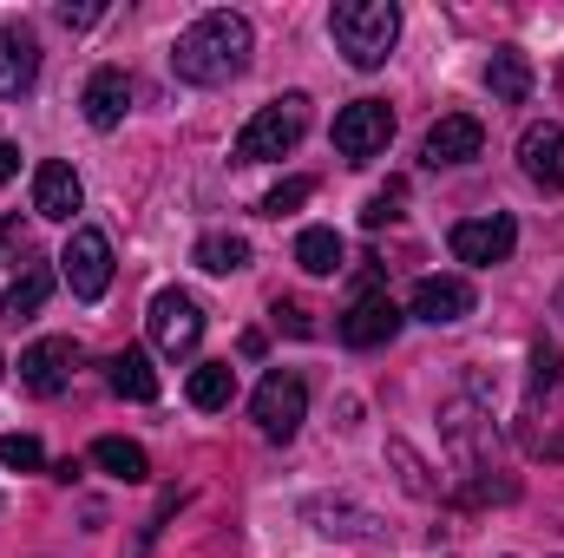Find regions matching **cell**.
I'll use <instances>...</instances> for the list:
<instances>
[{"label":"cell","mask_w":564,"mask_h":558,"mask_svg":"<svg viewBox=\"0 0 564 558\" xmlns=\"http://www.w3.org/2000/svg\"><path fill=\"white\" fill-rule=\"evenodd\" d=\"M250 53H257L250 20L217 7V13H197V20L177 33V46H171V73H177L184 86H230V79L250 73Z\"/></svg>","instance_id":"obj_1"},{"label":"cell","mask_w":564,"mask_h":558,"mask_svg":"<svg viewBox=\"0 0 564 558\" xmlns=\"http://www.w3.org/2000/svg\"><path fill=\"white\" fill-rule=\"evenodd\" d=\"M328 33L355 73H375V66H388V53L401 40V7L394 0H341L328 13Z\"/></svg>","instance_id":"obj_2"},{"label":"cell","mask_w":564,"mask_h":558,"mask_svg":"<svg viewBox=\"0 0 564 558\" xmlns=\"http://www.w3.org/2000/svg\"><path fill=\"white\" fill-rule=\"evenodd\" d=\"M302 132H308V93H282L237 132L230 151H237V164H270V158H289L302 144Z\"/></svg>","instance_id":"obj_3"},{"label":"cell","mask_w":564,"mask_h":558,"mask_svg":"<svg viewBox=\"0 0 564 558\" xmlns=\"http://www.w3.org/2000/svg\"><path fill=\"white\" fill-rule=\"evenodd\" d=\"M335 335H341L348 348H388V342L401 335V309H394V296L381 289V270H361V296L341 309Z\"/></svg>","instance_id":"obj_4"},{"label":"cell","mask_w":564,"mask_h":558,"mask_svg":"<svg viewBox=\"0 0 564 558\" xmlns=\"http://www.w3.org/2000/svg\"><path fill=\"white\" fill-rule=\"evenodd\" d=\"M250 420L263 440H295V427L308 420V382L295 368H270L250 395Z\"/></svg>","instance_id":"obj_5"},{"label":"cell","mask_w":564,"mask_h":558,"mask_svg":"<svg viewBox=\"0 0 564 558\" xmlns=\"http://www.w3.org/2000/svg\"><path fill=\"white\" fill-rule=\"evenodd\" d=\"M144 329H151V348H158V355L184 362V355H197V342H204V309H197V296H184V289H158Z\"/></svg>","instance_id":"obj_6"},{"label":"cell","mask_w":564,"mask_h":558,"mask_svg":"<svg viewBox=\"0 0 564 558\" xmlns=\"http://www.w3.org/2000/svg\"><path fill=\"white\" fill-rule=\"evenodd\" d=\"M59 277H66V289H73L79 302H99V296L112 289V237L93 230V224H79V230L66 237V250H59Z\"/></svg>","instance_id":"obj_7"},{"label":"cell","mask_w":564,"mask_h":558,"mask_svg":"<svg viewBox=\"0 0 564 558\" xmlns=\"http://www.w3.org/2000/svg\"><path fill=\"white\" fill-rule=\"evenodd\" d=\"M388 139H394V106H388V99H355V106L335 112V151H341L348 164L381 158Z\"/></svg>","instance_id":"obj_8"},{"label":"cell","mask_w":564,"mask_h":558,"mask_svg":"<svg viewBox=\"0 0 564 558\" xmlns=\"http://www.w3.org/2000/svg\"><path fill=\"white\" fill-rule=\"evenodd\" d=\"M453 257L459 264H473V270H492V264H506L512 250H519V224L506 217V211H492V217H466V224H453Z\"/></svg>","instance_id":"obj_9"},{"label":"cell","mask_w":564,"mask_h":558,"mask_svg":"<svg viewBox=\"0 0 564 558\" xmlns=\"http://www.w3.org/2000/svg\"><path fill=\"white\" fill-rule=\"evenodd\" d=\"M73 368H79V342H73V335H46V342H33V348L20 355V388L40 395V401H53V395L73 382Z\"/></svg>","instance_id":"obj_10"},{"label":"cell","mask_w":564,"mask_h":558,"mask_svg":"<svg viewBox=\"0 0 564 558\" xmlns=\"http://www.w3.org/2000/svg\"><path fill=\"white\" fill-rule=\"evenodd\" d=\"M486 151V126L473 119V112H446V119H433L421 139V158L440 171V164H473Z\"/></svg>","instance_id":"obj_11"},{"label":"cell","mask_w":564,"mask_h":558,"mask_svg":"<svg viewBox=\"0 0 564 558\" xmlns=\"http://www.w3.org/2000/svg\"><path fill=\"white\" fill-rule=\"evenodd\" d=\"M408 315L426 322V329H453V322H466V315H473V282L466 277H421L414 282Z\"/></svg>","instance_id":"obj_12"},{"label":"cell","mask_w":564,"mask_h":558,"mask_svg":"<svg viewBox=\"0 0 564 558\" xmlns=\"http://www.w3.org/2000/svg\"><path fill=\"white\" fill-rule=\"evenodd\" d=\"M519 171H525L539 191H564V126L558 119L525 126V139H519Z\"/></svg>","instance_id":"obj_13"},{"label":"cell","mask_w":564,"mask_h":558,"mask_svg":"<svg viewBox=\"0 0 564 558\" xmlns=\"http://www.w3.org/2000/svg\"><path fill=\"white\" fill-rule=\"evenodd\" d=\"M79 106H86V126H93V132H112V126L132 112V79H126V66H99V73L86 79Z\"/></svg>","instance_id":"obj_14"},{"label":"cell","mask_w":564,"mask_h":558,"mask_svg":"<svg viewBox=\"0 0 564 558\" xmlns=\"http://www.w3.org/2000/svg\"><path fill=\"white\" fill-rule=\"evenodd\" d=\"M86 204V184H79V171L73 164H59V158H46L40 171H33V211L40 217H53V224H73V211Z\"/></svg>","instance_id":"obj_15"},{"label":"cell","mask_w":564,"mask_h":558,"mask_svg":"<svg viewBox=\"0 0 564 558\" xmlns=\"http://www.w3.org/2000/svg\"><path fill=\"white\" fill-rule=\"evenodd\" d=\"M40 79V40L26 26H0V99H26Z\"/></svg>","instance_id":"obj_16"},{"label":"cell","mask_w":564,"mask_h":558,"mask_svg":"<svg viewBox=\"0 0 564 558\" xmlns=\"http://www.w3.org/2000/svg\"><path fill=\"white\" fill-rule=\"evenodd\" d=\"M486 93H492L499 106H525V99H532V60H525L519 46H499V53L486 60Z\"/></svg>","instance_id":"obj_17"},{"label":"cell","mask_w":564,"mask_h":558,"mask_svg":"<svg viewBox=\"0 0 564 558\" xmlns=\"http://www.w3.org/2000/svg\"><path fill=\"white\" fill-rule=\"evenodd\" d=\"M106 382H112L119 401H158V368H151L144 348H119V355L106 362Z\"/></svg>","instance_id":"obj_18"},{"label":"cell","mask_w":564,"mask_h":558,"mask_svg":"<svg viewBox=\"0 0 564 558\" xmlns=\"http://www.w3.org/2000/svg\"><path fill=\"white\" fill-rule=\"evenodd\" d=\"M184 395H191V408L217 415V408H230V395H237V368H230V362H197L191 382H184Z\"/></svg>","instance_id":"obj_19"},{"label":"cell","mask_w":564,"mask_h":558,"mask_svg":"<svg viewBox=\"0 0 564 558\" xmlns=\"http://www.w3.org/2000/svg\"><path fill=\"white\" fill-rule=\"evenodd\" d=\"M93 466H106V473H112V480H126V486L151 480V460H144V447H139V440H119V433L93 440Z\"/></svg>","instance_id":"obj_20"},{"label":"cell","mask_w":564,"mask_h":558,"mask_svg":"<svg viewBox=\"0 0 564 558\" xmlns=\"http://www.w3.org/2000/svg\"><path fill=\"white\" fill-rule=\"evenodd\" d=\"M191 264H197V270H210V277H237V270H250V244H243V237H230V230H210V237H197Z\"/></svg>","instance_id":"obj_21"},{"label":"cell","mask_w":564,"mask_h":558,"mask_svg":"<svg viewBox=\"0 0 564 558\" xmlns=\"http://www.w3.org/2000/svg\"><path fill=\"white\" fill-rule=\"evenodd\" d=\"M46 296H53V270H46V264H20V277L7 282V302H0V309H7L13 322H26V315L46 309Z\"/></svg>","instance_id":"obj_22"},{"label":"cell","mask_w":564,"mask_h":558,"mask_svg":"<svg viewBox=\"0 0 564 558\" xmlns=\"http://www.w3.org/2000/svg\"><path fill=\"white\" fill-rule=\"evenodd\" d=\"M295 264H302L308 277H335V270L348 264V250H341V237H335L328 224H315V230L295 237Z\"/></svg>","instance_id":"obj_23"},{"label":"cell","mask_w":564,"mask_h":558,"mask_svg":"<svg viewBox=\"0 0 564 558\" xmlns=\"http://www.w3.org/2000/svg\"><path fill=\"white\" fill-rule=\"evenodd\" d=\"M0 466H13V473H40V466H46V447H40L33 433H0Z\"/></svg>","instance_id":"obj_24"},{"label":"cell","mask_w":564,"mask_h":558,"mask_svg":"<svg viewBox=\"0 0 564 558\" xmlns=\"http://www.w3.org/2000/svg\"><path fill=\"white\" fill-rule=\"evenodd\" d=\"M308 197H315V178H282L276 191L263 197V217H289V211L308 204Z\"/></svg>","instance_id":"obj_25"},{"label":"cell","mask_w":564,"mask_h":558,"mask_svg":"<svg viewBox=\"0 0 564 558\" xmlns=\"http://www.w3.org/2000/svg\"><path fill=\"white\" fill-rule=\"evenodd\" d=\"M401 197H408V184H388V191H375V197L361 204V224H368V230L394 224V217H401Z\"/></svg>","instance_id":"obj_26"},{"label":"cell","mask_w":564,"mask_h":558,"mask_svg":"<svg viewBox=\"0 0 564 558\" xmlns=\"http://www.w3.org/2000/svg\"><path fill=\"white\" fill-rule=\"evenodd\" d=\"M388 453H394V466H401V480H408V493H433V480H426L421 473V460H414V453H408V447H401V440H394V447H388Z\"/></svg>","instance_id":"obj_27"},{"label":"cell","mask_w":564,"mask_h":558,"mask_svg":"<svg viewBox=\"0 0 564 558\" xmlns=\"http://www.w3.org/2000/svg\"><path fill=\"white\" fill-rule=\"evenodd\" d=\"M99 20H106V7H93V0H86V7H73V0H59V26H73V33H86V26H99Z\"/></svg>","instance_id":"obj_28"},{"label":"cell","mask_w":564,"mask_h":558,"mask_svg":"<svg viewBox=\"0 0 564 558\" xmlns=\"http://www.w3.org/2000/svg\"><path fill=\"white\" fill-rule=\"evenodd\" d=\"M552 382H558V355L539 348V355H532V395H552Z\"/></svg>","instance_id":"obj_29"},{"label":"cell","mask_w":564,"mask_h":558,"mask_svg":"<svg viewBox=\"0 0 564 558\" xmlns=\"http://www.w3.org/2000/svg\"><path fill=\"white\" fill-rule=\"evenodd\" d=\"M270 315H276V329H289V335H315V322H308V309H295V302H276Z\"/></svg>","instance_id":"obj_30"},{"label":"cell","mask_w":564,"mask_h":558,"mask_svg":"<svg viewBox=\"0 0 564 558\" xmlns=\"http://www.w3.org/2000/svg\"><path fill=\"white\" fill-rule=\"evenodd\" d=\"M13 171H20V144H7V139H0V184H7Z\"/></svg>","instance_id":"obj_31"},{"label":"cell","mask_w":564,"mask_h":558,"mask_svg":"<svg viewBox=\"0 0 564 558\" xmlns=\"http://www.w3.org/2000/svg\"><path fill=\"white\" fill-rule=\"evenodd\" d=\"M0 382H7V362H0Z\"/></svg>","instance_id":"obj_32"}]
</instances>
